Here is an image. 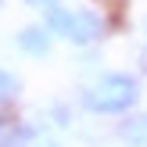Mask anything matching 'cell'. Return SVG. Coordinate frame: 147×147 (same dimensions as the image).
<instances>
[{"label":"cell","instance_id":"6da1fadb","mask_svg":"<svg viewBox=\"0 0 147 147\" xmlns=\"http://www.w3.org/2000/svg\"><path fill=\"white\" fill-rule=\"evenodd\" d=\"M83 100H86V108L97 111V115H122L126 108H133V100H136V79L122 76V72H111V76H104L100 83H93Z\"/></svg>","mask_w":147,"mask_h":147},{"label":"cell","instance_id":"7a4b0ae2","mask_svg":"<svg viewBox=\"0 0 147 147\" xmlns=\"http://www.w3.org/2000/svg\"><path fill=\"white\" fill-rule=\"evenodd\" d=\"M100 18L93 11H76L72 14V22H68V32H65V40H72V43H90V40H97L100 36Z\"/></svg>","mask_w":147,"mask_h":147},{"label":"cell","instance_id":"3957f363","mask_svg":"<svg viewBox=\"0 0 147 147\" xmlns=\"http://www.w3.org/2000/svg\"><path fill=\"white\" fill-rule=\"evenodd\" d=\"M18 47L25 50V54H32V57H43L50 50V32L43 25H29V29L18 32Z\"/></svg>","mask_w":147,"mask_h":147},{"label":"cell","instance_id":"277c9868","mask_svg":"<svg viewBox=\"0 0 147 147\" xmlns=\"http://www.w3.org/2000/svg\"><path fill=\"white\" fill-rule=\"evenodd\" d=\"M119 136L126 147H147V115H133L119 126Z\"/></svg>","mask_w":147,"mask_h":147},{"label":"cell","instance_id":"5b68a950","mask_svg":"<svg viewBox=\"0 0 147 147\" xmlns=\"http://www.w3.org/2000/svg\"><path fill=\"white\" fill-rule=\"evenodd\" d=\"M32 129H25V126H14V122H11V126H4V129H0V147H29V144H32Z\"/></svg>","mask_w":147,"mask_h":147},{"label":"cell","instance_id":"8992f818","mask_svg":"<svg viewBox=\"0 0 147 147\" xmlns=\"http://www.w3.org/2000/svg\"><path fill=\"white\" fill-rule=\"evenodd\" d=\"M68 22H72V11H65V7H50L47 11V29H54V32H68Z\"/></svg>","mask_w":147,"mask_h":147},{"label":"cell","instance_id":"52a82bcc","mask_svg":"<svg viewBox=\"0 0 147 147\" xmlns=\"http://www.w3.org/2000/svg\"><path fill=\"white\" fill-rule=\"evenodd\" d=\"M14 93H18V79H14L7 68H0V100H11Z\"/></svg>","mask_w":147,"mask_h":147},{"label":"cell","instance_id":"ba28073f","mask_svg":"<svg viewBox=\"0 0 147 147\" xmlns=\"http://www.w3.org/2000/svg\"><path fill=\"white\" fill-rule=\"evenodd\" d=\"M25 4H29V7H47V11H50L57 0H25Z\"/></svg>","mask_w":147,"mask_h":147},{"label":"cell","instance_id":"9c48e42d","mask_svg":"<svg viewBox=\"0 0 147 147\" xmlns=\"http://www.w3.org/2000/svg\"><path fill=\"white\" fill-rule=\"evenodd\" d=\"M4 126H11V122H7V111L0 108V129H4Z\"/></svg>","mask_w":147,"mask_h":147},{"label":"cell","instance_id":"30bf717a","mask_svg":"<svg viewBox=\"0 0 147 147\" xmlns=\"http://www.w3.org/2000/svg\"><path fill=\"white\" fill-rule=\"evenodd\" d=\"M40 147H61V144H57V140H43Z\"/></svg>","mask_w":147,"mask_h":147},{"label":"cell","instance_id":"8fae6325","mask_svg":"<svg viewBox=\"0 0 147 147\" xmlns=\"http://www.w3.org/2000/svg\"><path fill=\"white\" fill-rule=\"evenodd\" d=\"M140 61H144V72H147V50H144V57H140Z\"/></svg>","mask_w":147,"mask_h":147}]
</instances>
